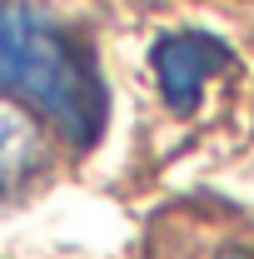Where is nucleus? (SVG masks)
Instances as JSON below:
<instances>
[{
  "mask_svg": "<svg viewBox=\"0 0 254 259\" xmlns=\"http://www.w3.org/2000/svg\"><path fill=\"white\" fill-rule=\"evenodd\" d=\"M40 160H45L40 135H35L15 110L0 105V199H10V194L25 190L35 180V169H40Z\"/></svg>",
  "mask_w": 254,
  "mask_h": 259,
  "instance_id": "3",
  "label": "nucleus"
},
{
  "mask_svg": "<svg viewBox=\"0 0 254 259\" xmlns=\"http://www.w3.org/2000/svg\"><path fill=\"white\" fill-rule=\"evenodd\" d=\"M150 65H155L164 105L175 115H190L199 105V95H204V80H215L220 70L234 65V50L204 30H180V35H164L150 50Z\"/></svg>",
  "mask_w": 254,
  "mask_h": 259,
  "instance_id": "2",
  "label": "nucleus"
},
{
  "mask_svg": "<svg viewBox=\"0 0 254 259\" xmlns=\"http://www.w3.org/2000/svg\"><path fill=\"white\" fill-rule=\"evenodd\" d=\"M0 95L35 105L75 150L105 135V80L90 50L60 20L25 0H0Z\"/></svg>",
  "mask_w": 254,
  "mask_h": 259,
  "instance_id": "1",
  "label": "nucleus"
}]
</instances>
